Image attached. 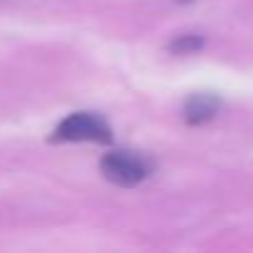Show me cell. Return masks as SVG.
Masks as SVG:
<instances>
[{"label": "cell", "instance_id": "obj_3", "mask_svg": "<svg viewBox=\"0 0 253 253\" xmlns=\"http://www.w3.org/2000/svg\"><path fill=\"white\" fill-rule=\"evenodd\" d=\"M221 109V102L218 97L209 94V92H199V94H191L184 104V117L189 124H206L211 122Z\"/></svg>", "mask_w": 253, "mask_h": 253}, {"label": "cell", "instance_id": "obj_4", "mask_svg": "<svg viewBox=\"0 0 253 253\" xmlns=\"http://www.w3.org/2000/svg\"><path fill=\"white\" fill-rule=\"evenodd\" d=\"M201 45H204V40H201L199 35H181V38H176V40L171 42V52H176V55H191V52H196Z\"/></svg>", "mask_w": 253, "mask_h": 253}, {"label": "cell", "instance_id": "obj_2", "mask_svg": "<svg viewBox=\"0 0 253 253\" xmlns=\"http://www.w3.org/2000/svg\"><path fill=\"white\" fill-rule=\"evenodd\" d=\"M52 142H94V144H109L112 129L109 124L92 112H75L65 117L57 129L52 132Z\"/></svg>", "mask_w": 253, "mask_h": 253}, {"label": "cell", "instance_id": "obj_1", "mask_svg": "<svg viewBox=\"0 0 253 253\" xmlns=\"http://www.w3.org/2000/svg\"><path fill=\"white\" fill-rule=\"evenodd\" d=\"M99 169H102L104 179L112 181V184H117V186H137V184H142L152 174L154 164L142 152L117 149V152H109L102 159Z\"/></svg>", "mask_w": 253, "mask_h": 253}]
</instances>
